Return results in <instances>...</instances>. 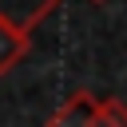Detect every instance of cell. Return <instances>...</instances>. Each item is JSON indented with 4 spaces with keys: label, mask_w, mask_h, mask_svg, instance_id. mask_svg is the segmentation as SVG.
<instances>
[{
    "label": "cell",
    "mask_w": 127,
    "mask_h": 127,
    "mask_svg": "<svg viewBox=\"0 0 127 127\" xmlns=\"http://www.w3.org/2000/svg\"><path fill=\"white\" fill-rule=\"evenodd\" d=\"M60 0H0V24H12L16 32H32Z\"/></svg>",
    "instance_id": "1"
},
{
    "label": "cell",
    "mask_w": 127,
    "mask_h": 127,
    "mask_svg": "<svg viewBox=\"0 0 127 127\" xmlns=\"http://www.w3.org/2000/svg\"><path fill=\"white\" fill-rule=\"evenodd\" d=\"M48 127H95V95L75 91L60 103V111L48 119Z\"/></svg>",
    "instance_id": "2"
},
{
    "label": "cell",
    "mask_w": 127,
    "mask_h": 127,
    "mask_svg": "<svg viewBox=\"0 0 127 127\" xmlns=\"http://www.w3.org/2000/svg\"><path fill=\"white\" fill-rule=\"evenodd\" d=\"M28 56V32H16L12 24H0V75H8Z\"/></svg>",
    "instance_id": "3"
},
{
    "label": "cell",
    "mask_w": 127,
    "mask_h": 127,
    "mask_svg": "<svg viewBox=\"0 0 127 127\" xmlns=\"http://www.w3.org/2000/svg\"><path fill=\"white\" fill-rule=\"evenodd\" d=\"M95 127H127V103L123 99H95Z\"/></svg>",
    "instance_id": "4"
},
{
    "label": "cell",
    "mask_w": 127,
    "mask_h": 127,
    "mask_svg": "<svg viewBox=\"0 0 127 127\" xmlns=\"http://www.w3.org/2000/svg\"><path fill=\"white\" fill-rule=\"evenodd\" d=\"M91 4H103V0H91Z\"/></svg>",
    "instance_id": "5"
}]
</instances>
